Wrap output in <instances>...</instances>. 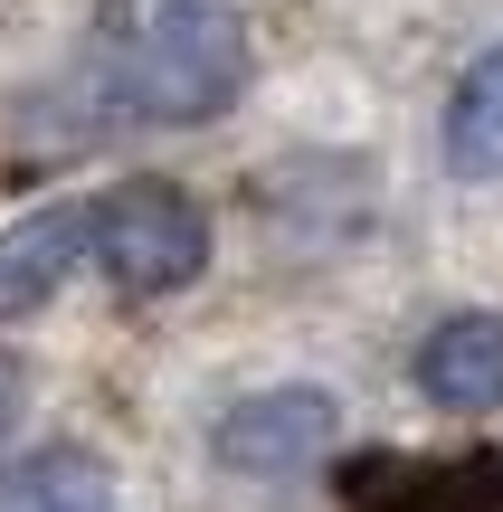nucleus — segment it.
<instances>
[{
  "label": "nucleus",
  "mask_w": 503,
  "mask_h": 512,
  "mask_svg": "<svg viewBox=\"0 0 503 512\" xmlns=\"http://www.w3.org/2000/svg\"><path fill=\"white\" fill-rule=\"evenodd\" d=\"M247 95V29L219 0H171L105 48V105L133 124H209Z\"/></svg>",
  "instance_id": "1"
},
{
  "label": "nucleus",
  "mask_w": 503,
  "mask_h": 512,
  "mask_svg": "<svg viewBox=\"0 0 503 512\" xmlns=\"http://www.w3.org/2000/svg\"><path fill=\"white\" fill-rule=\"evenodd\" d=\"M447 171L456 181H503V48H485L447 95Z\"/></svg>",
  "instance_id": "7"
},
{
  "label": "nucleus",
  "mask_w": 503,
  "mask_h": 512,
  "mask_svg": "<svg viewBox=\"0 0 503 512\" xmlns=\"http://www.w3.org/2000/svg\"><path fill=\"white\" fill-rule=\"evenodd\" d=\"M333 437H342V408L323 389H257L209 427V456L228 475H304L333 456Z\"/></svg>",
  "instance_id": "4"
},
{
  "label": "nucleus",
  "mask_w": 503,
  "mask_h": 512,
  "mask_svg": "<svg viewBox=\"0 0 503 512\" xmlns=\"http://www.w3.org/2000/svg\"><path fill=\"white\" fill-rule=\"evenodd\" d=\"M95 256V200H48L29 219L0 228V323H29V313L57 304L76 266Z\"/></svg>",
  "instance_id": "5"
},
{
  "label": "nucleus",
  "mask_w": 503,
  "mask_h": 512,
  "mask_svg": "<svg viewBox=\"0 0 503 512\" xmlns=\"http://www.w3.org/2000/svg\"><path fill=\"white\" fill-rule=\"evenodd\" d=\"M0 512H114V475L86 446H38L0 475Z\"/></svg>",
  "instance_id": "8"
},
{
  "label": "nucleus",
  "mask_w": 503,
  "mask_h": 512,
  "mask_svg": "<svg viewBox=\"0 0 503 512\" xmlns=\"http://www.w3.org/2000/svg\"><path fill=\"white\" fill-rule=\"evenodd\" d=\"M95 266L114 294L152 304V294H181L209 266V219L181 181H114L95 200Z\"/></svg>",
  "instance_id": "2"
},
{
  "label": "nucleus",
  "mask_w": 503,
  "mask_h": 512,
  "mask_svg": "<svg viewBox=\"0 0 503 512\" xmlns=\"http://www.w3.org/2000/svg\"><path fill=\"white\" fill-rule=\"evenodd\" d=\"M409 380H418V399L447 408V418L503 408V313H447V323L418 342Z\"/></svg>",
  "instance_id": "6"
},
{
  "label": "nucleus",
  "mask_w": 503,
  "mask_h": 512,
  "mask_svg": "<svg viewBox=\"0 0 503 512\" xmlns=\"http://www.w3.org/2000/svg\"><path fill=\"white\" fill-rule=\"evenodd\" d=\"M342 512H503V456L466 446V456H371L342 465Z\"/></svg>",
  "instance_id": "3"
}]
</instances>
